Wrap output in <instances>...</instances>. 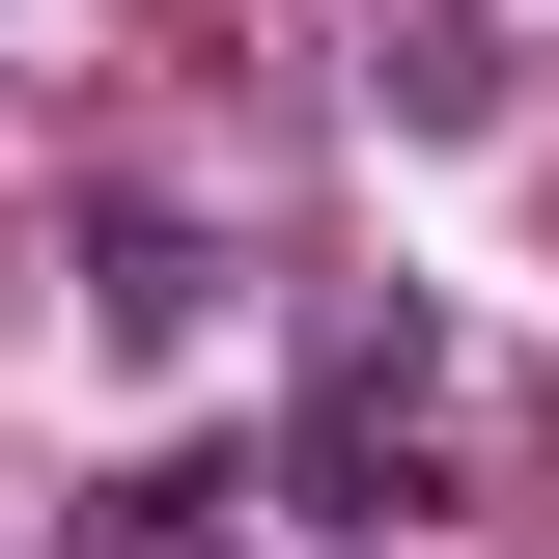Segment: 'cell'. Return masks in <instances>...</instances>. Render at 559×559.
<instances>
[{"label":"cell","mask_w":559,"mask_h":559,"mask_svg":"<svg viewBox=\"0 0 559 559\" xmlns=\"http://www.w3.org/2000/svg\"><path fill=\"white\" fill-rule=\"evenodd\" d=\"M84 308H112L140 364H168V336H224V224H140V197H112V224H84Z\"/></svg>","instance_id":"1"}]
</instances>
